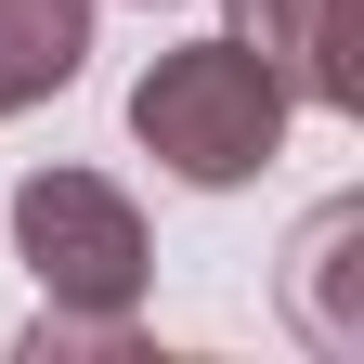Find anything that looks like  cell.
Segmentation results:
<instances>
[{"label":"cell","instance_id":"2","mask_svg":"<svg viewBox=\"0 0 364 364\" xmlns=\"http://www.w3.org/2000/svg\"><path fill=\"white\" fill-rule=\"evenodd\" d=\"M287 78H273L247 39H169V53L130 78V144H144L169 182H196V196H235L287 156Z\"/></svg>","mask_w":364,"mask_h":364},{"label":"cell","instance_id":"5","mask_svg":"<svg viewBox=\"0 0 364 364\" xmlns=\"http://www.w3.org/2000/svg\"><path fill=\"white\" fill-rule=\"evenodd\" d=\"M351 247H364V208H351V196H338V208H312V235L287 247V299H299V338H312V351H364V312L338 299L351 273H364Z\"/></svg>","mask_w":364,"mask_h":364},{"label":"cell","instance_id":"1","mask_svg":"<svg viewBox=\"0 0 364 364\" xmlns=\"http://www.w3.org/2000/svg\"><path fill=\"white\" fill-rule=\"evenodd\" d=\"M14 260L39 287L26 351H130L144 338L156 247H144V208H130L105 169H26L14 182Z\"/></svg>","mask_w":364,"mask_h":364},{"label":"cell","instance_id":"6","mask_svg":"<svg viewBox=\"0 0 364 364\" xmlns=\"http://www.w3.org/2000/svg\"><path fill=\"white\" fill-rule=\"evenodd\" d=\"M144 14H156V0H144Z\"/></svg>","mask_w":364,"mask_h":364},{"label":"cell","instance_id":"3","mask_svg":"<svg viewBox=\"0 0 364 364\" xmlns=\"http://www.w3.org/2000/svg\"><path fill=\"white\" fill-rule=\"evenodd\" d=\"M221 39H247V53L287 78V105L312 117H364V0H221Z\"/></svg>","mask_w":364,"mask_h":364},{"label":"cell","instance_id":"4","mask_svg":"<svg viewBox=\"0 0 364 364\" xmlns=\"http://www.w3.org/2000/svg\"><path fill=\"white\" fill-rule=\"evenodd\" d=\"M91 65V0H0V117L53 105Z\"/></svg>","mask_w":364,"mask_h":364}]
</instances>
